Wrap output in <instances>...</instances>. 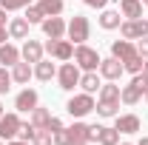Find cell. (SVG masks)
Returning <instances> with one entry per match:
<instances>
[{"instance_id":"6da1fadb","label":"cell","mask_w":148,"mask_h":145,"mask_svg":"<svg viewBox=\"0 0 148 145\" xmlns=\"http://www.w3.org/2000/svg\"><path fill=\"white\" fill-rule=\"evenodd\" d=\"M100 60H103V57L97 54L94 49H88L86 43H80V46L74 49V63H77L83 71H97V68H100Z\"/></svg>"},{"instance_id":"7a4b0ae2","label":"cell","mask_w":148,"mask_h":145,"mask_svg":"<svg viewBox=\"0 0 148 145\" xmlns=\"http://www.w3.org/2000/svg\"><path fill=\"white\" fill-rule=\"evenodd\" d=\"M66 34H69V40L71 43H86L88 40V34H91V23H88V17H83V14H74L71 23H69V29H66Z\"/></svg>"},{"instance_id":"3957f363","label":"cell","mask_w":148,"mask_h":145,"mask_svg":"<svg viewBox=\"0 0 148 145\" xmlns=\"http://www.w3.org/2000/svg\"><path fill=\"white\" fill-rule=\"evenodd\" d=\"M145 85H148L145 77H143V74H134V80H131L128 85L120 91V100H123L125 105H137V103L143 100V91H145Z\"/></svg>"},{"instance_id":"277c9868","label":"cell","mask_w":148,"mask_h":145,"mask_svg":"<svg viewBox=\"0 0 148 145\" xmlns=\"http://www.w3.org/2000/svg\"><path fill=\"white\" fill-rule=\"evenodd\" d=\"M66 108H69L71 117H86V114H91V111L97 108V103H94L91 94H86V91H83V94H74L71 100H69V105H66Z\"/></svg>"},{"instance_id":"5b68a950","label":"cell","mask_w":148,"mask_h":145,"mask_svg":"<svg viewBox=\"0 0 148 145\" xmlns=\"http://www.w3.org/2000/svg\"><path fill=\"white\" fill-rule=\"evenodd\" d=\"M57 80H60V88L63 91H74L80 85V66L77 63H63L60 71H57Z\"/></svg>"},{"instance_id":"8992f818","label":"cell","mask_w":148,"mask_h":145,"mask_svg":"<svg viewBox=\"0 0 148 145\" xmlns=\"http://www.w3.org/2000/svg\"><path fill=\"white\" fill-rule=\"evenodd\" d=\"M43 51H49L51 57H57V60H71L74 57V43L71 40H49L46 46H43Z\"/></svg>"},{"instance_id":"52a82bcc","label":"cell","mask_w":148,"mask_h":145,"mask_svg":"<svg viewBox=\"0 0 148 145\" xmlns=\"http://www.w3.org/2000/svg\"><path fill=\"white\" fill-rule=\"evenodd\" d=\"M120 34L125 37V40H140V37H148V23H145L143 17L125 20V23H120Z\"/></svg>"},{"instance_id":"ba28073f","label":"cell","mask_w":148,"mask_h":145,"mask_svg":"<svg viewBox=\"0 0 148 145\" xmlns=\"http://www.w3.org/2000/svg\"><path fill=\"white\" fill-rule=\"evenodd\" d=\"M40 26H43V34L49 37V40H60V37L66 34V29H69V23L60 17V14L57 17H46Z\"/></svg>"},{"instance_id":"9c48e42d","label":"cell","mask_w":148,"mask_h":145,"mask_svg":"<svg viewBox=\"0 0 148 145\" xmlns=\"http://www.w3.org/2000/svg\"><path fill=\"white\" fill-rule=\"evenodd\" d=\"M17 131H20V117L17 114H3L0 117V140H17Z\"/></svg>"},{"instance_id":"30bf717a","label":"cell","mask_w":148,"mask_h":145,"mask_svg":"<svg viewBox=\"0 0 148 145\" xmlns=\"http://www.w3.org/2000/svg\"><path fill=\"white\" fill-rule=\"evenodd\" d=\"M123 63L117 60V57H106V60H100V74L106 77V80H120L123 77Z\"/></svg>"},{"instance_id":"8fae6325","label":"cell","mask_w":148,"mask_h":145,"mask_svg":"<svg viewBox=\"0 0 148 145\" xmlns=\"http://www.w3.org/2000/svg\"><path fill=\"white\" fill-rule=\"evenodd\" d=\"M14 108L32 114V111L37 108V91H34V88H23V91L17 94V100H14Z\"/></svg>"},{"instance_id":"7c38bea8","label":"cell","mask_w":148,"mask_h":145,"mask_svg":"<svg viewBox=\"0 0 148 145\" xmlns=\"http://www.w3.org/2000/svg\"><path fill=\"white\" fill-rule=\"evenodd\" d=\"M137 54V46L131 43V40H114L111 43V57H117L120 63H125L128 57H134Z\"/></svg>"},{"instance_id":"4fadbf2b","label":"cell","mask_w":148,"mask_h":145,"mask_svg":"<svg viewBox=\"0 0 148 145\" xmlns=\"http://www.w3.org/2000/svg\"><path fill=\"white\" fill-rule=\"evenodd\" d=\"M20 57H23L26 63H40V60H43V46L29 37V40L23 43V49H20Z\"/></svg>"},{"instance_id":"5bb4252c","label":"cell","mask_w":148,"mask_h":145,"mask_svg":"<svg viewBox=\"0 0 148 145\" xmlns=\"http://www.w3.org/2000/svg\"><path fill=\"white\" fill-rule=\"evenodd\" d=\"M114 128L120 131V134H137L140 131V117L137 114H117V122H114Z\"/></svg>"},{"instance_id":"9a60e30c","label":"cell","mask_w":148,"mask_h":145,"mask_svg":"<svg viewBox=\"0 0 148 145\" xmlns=\"http://www.w3.org/2000/svg\"><path fill=\"white\" fill-rule=\"evenodd\" d=\"M94 134H97V142L100 145H117L120 142V131L108 125H94Z\"/></svg>"},{"instance_id":"2e32d148","label":"cell","mask_w":148,"mask_h":145,"mask_svg":"<svg viewBox=\"0 0 148 145\" xmlns=\"http://www.w3.org/2000/svg\"><path fill=\"white\" fill-rule=\"evenodd\" d=\"M0 63L9 68V66H14V63H20V49L17 46H12L9 40L6 43H0Z\"/></svg>"},{"instance_id":"e0dca14e","label":"cell","mask_w":148,"mask_h":145,"mask_svg":"<svg viewBox=\"0 0 148 145\" xmlns=\"http://www.w3.org/2000/svg\"><path fill=\"white\" fill-rule=\"evenodd\" d=\"M32 74H34V68H32V63H26V60L12 66V80H14V83H20V85H26Z\"/></svg>"},{"instance_id":"ac0fdd59","label":"cell","mask_w":148,"mask_h":145,"mask_svg":"<svg viewBox=\"0 0 148 145\" xmlns=\"http://www.w3.org/2000/svg\"><path fill=\"white\" fill-rule=\"evenodd\" d=\"M9 37H14V40H26V37H29V20H26V17L9 20Z\"/></svg>"},{"instance_id":"d6986e66","label":"cell","mask_w":148,"mask_h":145,"mask_svg":"<svg viewBox=\"0 0 148 145\" xmlns=\"http://www.w3.org/2000/svg\"><path fill=\"white\" fill-rule=\"evenodd\" d=\"M120 12H123V17H128V20L143 17V0H120Z\"/></svg>"},{"instance_id":"ffe728a7","label":"cell","mask_w":148,"mask_h":145,"mask_svg":"<svg viewBox=\"0 0 148 145\" xmlns=\"http://www.w3.org/2000/svg\"><path fill=\"white\" fill-rule=\"evenodd\" d=\"M54 74H57V68H54V63H51V60H40V63H34V77H37V80L49 83Z\"/></svg>"},{"instance_id":"44dd1931","label":"cell","mask_w":148,"mask_h":145,"mask_svg":"<svg viewBox=\"0 0 148 145\" xmlns=\"http://www.w3.org/2000/svg\"><path fill=\"white\" fill-rule=\"evenodd\" d=\"M100 77H97V71H86L80 74V88L86 91V94H94V91H100Z\"/></svg>"},{"instance_id":"7402d4cb","label":"cell","mask_w":148,"mask_h":145,"mask_svg":"<svg viewBox=\"0 0 148 145\" xmlns=\"http://www.w3.org/2000/svg\"><path fill=\"white\" fill-rule=\"evenodd\" d=\"M100 103H120V85H114V80L100 85Z\"/></svg>"},{"instance_id":"603a6c76","label":"cell","mask_w":148,"mask_h":145,"mask_svg":"<svg viewBox=\"0 0 148 145\" xmlns=\"http://www.w3.org/2000/svg\"><path fill=\"white\" fill-rule=\"evenodd\" d=\"M37 6L43 9V14H46V17H57V14H63V6H66V0H40Z\"/></svg>"},{"instance_id":"cb8c5ba5","label":"cell","mask_w":148,"mask_h":145,"mask_svg":"<svg viewBox=\"0 0 148 145\" xmlns=\"http://www.w3.org/2000/svg\"><path fill=\"white\" fill-rule=\"evenodd\" d=\"M120 23H123V17H120V12H103V17H100V26H103V29H120Z\"/></svg>"},{"instance_id":"d4e9b609","label":"cell","mask_w":148,"mask_h":145,"mask_svg":"<svg viewBox=\"0 0 148 145\" xmlns=\"http://www.w3.org/2000/svg\"><path fill=\"white\" fill-rule=\"evenodd\" d=\"M49 120H51V114H49L46 108H34V111H32V125H34V128H46Z\"/></svg>"},{"instance_id":"484cf974","label":"cell","mask_w":148,"mask_h":145,"mask_svg":"<svg viewBox=\"0 0 148 145\" xmlns=\"http://www.w3.org/2000/svg\"><path fill=\"white\" fill-rule=\"evenodd\" d=\"M143 66H145V60H143L140 54L128 57V60L123 63V68H125V71H131V74H140V71H143Z\"/></svg>"},{"instance_id":"4316f807","label":"cell","mask_w":148,"mask_h":145,"mask_svg":"<svg viewBox=\"0 0 148 145\" xmlns=\"http://www.w3.org/2000/svg\"><path fill=\"white\" fill-rule=\"evenodd\" d=\"M34 134H37V128L32 125V120H29V122H20L17 140H23V142H32V140H34Z\"/></svg>"},{"instance_id":"83f0119b","label":"cell","mask_w":148,"mask_h":145,"mask_svg":"<svg viewBox=\"0 0 148 145\" xmlns=\"http://www.w3.org/2000/svg\"><path fill=\"white\" fill-rule=\"evenodd\" d=\"M54 142V134L49 131V128H37L34 140H32V145H51Z\"/></svg>"},{"instance_id":"f1b7e54d","label":"cell","mask_w":148,"mask_h":145,"mask_svg":"<svg viewBox=\"0 0 148 145\" xmlns=\"http://www.w3.org/2000/svg\"><path fill=\"white\" fill-rule=\"evenodd\" d=\"M26 20H29V26H34V23H43L46 14H43L40 6H26Z\"/></svg>"},{"instance_id":"f546056e","label":"cell","mask_w":148,"mask_h":145,"mask_svg":"<svg viewBox=\"0 0 148 145\" xmlns=\"http://www.w3.org/2000/svg\"><path fill=\"white\" fill-rule=\"evenodd\" d=\"M117 108H120V103H97V114L100 117H117Z\"/></svg>"},{"instance_id":"4dcf8cb0","label":"cell","mask_w":148,"mask_h":145,"mask_svg":"<svg viewBox=\"0 0 148 145\" xmlns=\"http://www.w3.org/2000/svg\"><path fill=\"white\" fill-rule=\"evenodd\" d=\"M26 6H32V0H0V9H6V12H17Z\"/></svg>"},{"instance_id":"1f68e13d","label":"cell","mask_w":148,"mask_h":145,"mask_svg":"<svg viewBox=\"0 0 148 145\" xmlns=\"http://www.w3.org/2000/svg\"><path fill=\"white\" fill-rule=\"evenodd\" d=\"M54 145H74L71 131H69V128H60V131L54 134Z\"/></svg>"},{"instance_id":"d6a6232c","label":"cell","mask_w":148,"mask_h":145,"mask_svg":"<svg viewBox=\"0 0 148 145\" xmlns=\"http://www.w3.org/2000/svg\"><path fill=\"white\" fill-rule=\"evenodd\" d=\"M12 83H14V80H12V74L6 71V66H3V68H0V94H6V91L12 88Z\"/></svg>"},{"instance_id":"836d02e7","label":"cell","mask_w":148,"mask_h":145,"mask_svg":"<svg viewBox=\"0 0 148 145\" xmlns=\"http://www.w3.org/2000/svg\"><path fill=\"white\" fill-rule=\"evenodd\" d=\"M137 54L143 57V60H148V37H140L137 40Z\"/></svg>"},{"instance_id":"e575fe53","label":"cell","mask_w":148,"mask_h":145,"mask_svg":"<svg viewBox=\"0 0 148 145\" xmlns=\"http://www.w3.org/2000/svg\"><path fill=\"white\" fill-rule=\"evenodd\" d=\"M49 131H51V134H57V131H60V128H63V122H60V120H57V117H51V120H49Z\"/></svg>"},{"instance_id":"d590c367","label":"cell","mask_w":148,"mask_h":145,"mask_svg":"<svg viewBox=\"0 0 148 145\" xmlns=\"http://www.w3.org/2000/svg\"><path fill=\"white\" fill-rule=\"evenodd\" d=\"M106 3L108 0H86V6H91V9H106Z\"/></svg>"},{"instance_id":"8d00e7d4","label":"cell","mask_w":148,"mask_h":145,"mask_svg":"<svg viewBox=\"0 0 148 145\" xmlns=\"http://www.w3.org/2000/svg\"><path fill=\"white\" fill-rule=\"evenodd\" d=\"M6 40H9V29H6V26H0V43H6Z\"/></svg>"},{"instance_id":"74e56055","label":"cell","mask_w":148,"mask_h":145,"mask_svg":"<svg viewBox=\"0 0 148 145\" xmlns=\"http://www.w3.org/2000/svg\"><path fill=\"white\" fill-rule=\"evenodd\" d=\"M9 145H32V142H23V140H9Z\"/></svg>"},{"instance_id":"f35d334b","label":"cell","mask_w":148,"mask_h":145,"mask_svg":"<svg viewBox=\"0 0 148 145\" xmlns=\"http://www.w3.org/2000/svg\"><path fill=\"white\" fill-rule=\"evenodd\" d=\"M140 74L145 77V83H148V60H145V66H143V71H140Z\"/></svg>"},{"instance_id":"ab89813d","label":"cell","mask_w":148,"mask_h":145,"mask_svg":"<svg viewBox=\"0 0 148 145\" xmlns=\"http://www.w3.org/2000/svg\"><path fill=\"white\" fill-rule=\"evenodd\" d=\"M0 26H6V9H0Z\"/></svg>"},{"instance_id":"60d3db41","label":"cell","mask_w":148,"mask_h":145,"mask_svg":"<svg viewBox=\"0 0 148 145\" xmlns=\"http://www.w3.org/2000/svg\"><path fill=\"white\" fill-rule=\"evenodd\" d=\"M137 145H148V137H143V140H140V142H137Z\"/></svg>"},{"instance_id":"b9f144b4","label":"cell","mask_w":148,"mask_h":145,"mask_svg":"<svg viewBox=\"0 0 148 145\" xmlns=\"http://www.w3.org/2000/svg\"><path fill=\"white\" fill-rule=\"evenodd\" d=\"M143 97H145V103H148V85H145V91H143Z\"/></svg>"},{"instance_id":"7bdbcfd3","label":"cell","mask_w":148,"mask_h":145,"mask_svg":"<svg viewBox=\"0 0 148 145\" xmlns=\"http://www.w3.org/2000/svg\"><path fill=\"white\" fill-rule=\"evenodd\" d=\"M0 117H3V103H0Z\"/></svg>"},{"instance_id":"ee69618b","label":"cell","mask_w":148,"mask_h":145,"mask_svg":"<svg viewBox=\"0 0 148 145\" xmlns=\"http://www.w3.org/2000/svg\"><path fill=\"white\" fill-rule=\"evenodd\" d=\"M120 145H131V142H120Z\"/></svg>"},{"instance_id":"f6af8a7d","label":"cell","mask_w":148,"mask_h":145,"mask_svg":"<svg viewBox=\"0 0 148 145\" xmlns=\"http://www.w3.org/2000/svg\"><path fill=\"white\" fill-rule=\"evenodd\" d=\"M143 3H145V6H148V0H143Z\"/></svg>"},{"instance_id":"bcb514c9","label":"cell","mask_w":148,"mask_h":145,"mask_svg":"<svg viewBox=\"0 0 148 145\" xmlns=\"http://www.w3.org/2000/svg\"><path fill=\"white\" fill-rule=\"evenodd\" d=\"M0 145H3V140H0Z\"/></svg>"}]
</instances>
